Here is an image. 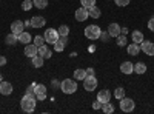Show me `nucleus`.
<instances>
[{
  "instance_id": "obj_1",
  "label": "nucleus",
  "mask_w": 154,
  "mask_h": 114,
  "mask_svg": "<svg viewBox=\"0 0 154 114\" xmlns=\"http://www.w3.org/2000/svg\"><path fill=\"white\" fill-rule=\"evenodd\" d=\"M35 102H37V99L34 94H25L20 100V106L25 112H32L35 109Z\"/></svg>"
},
{
  "instance_id": "obj_2",
  "label": "nucleus",
  "mask_w": 154,
  "mask_h": 114,
  "mask_svg": "<svg viewBox=\"0 0 154 114\" xmlns=\"http://www.w3.org/2000/svg\"><path fill=\"white\" fill-rule=\"evenodd\" d=\"M60 90L65 94H72L77 91V82L74 79H65L60 83Z\"/></svg>"
},
{
  "instance_id": "obj_3",
  "label": "nucleus",
  "mask_w": 154,
  "mask_h": 114,
  "mask_svg": "<svg viewBox=\"0 0 154 114\" xmlns=\"http://www.w3.org/2000/svg\"><path fill=\"white\" fill-rule=\"evenodd\" d=\"M100 34H102V29L97 26V25H89V26L85 28V37L89 39V40L100 39Z\"/></svg>"
},
{
  "instance_id": "obj_4",
  "label": "nucleus",
  "mask_w": 154,
  "mask_h": 114,
  "mask_svg": "<svg viewBox=\"0 0 154 114\" xmlns=\"http://www.w3.org/2000/svg\"><path fill=\"white\" fill-rule=\"evenodd\" d=\"M43 37H45V42H46V43H49V45H54V43L59 40V37H60V35H59L57 29L49 28V29H46V31H45Z\"/></svg>"
},
{
  "instance_id": "obj_5",
  "label": "nucleus",
  "mask_w": 154,
  "mask_h": 114,
  "mask_svg": "<svg viewBox=\"0 0 154 114\" xmlns=\"http://www.w3.org/2000/svg\"><path fill=\"white\" fill-rule=\"evenodd\" d=\"M83 88H85V91H94L96 88H97V79L94 77V75H88L86 74V77L83 79Z\"/></svg>"
},
{
  "instance_id": "obj_6",
  "label": "nucleus",
  "mask_w": 154,
  "mask_h": 114,
  "mask_svg": "<svg viewBox=\"0 0 154 114\" xmlns=\"http://www.w3.org/2000/svg\"><path fill=\"white\" fill-rule=\"evenodd\" d=\"M134 108H136V103H134L133 99H128V97L120 99V109L123 112H133Z\"/></svg>"
},
{
  "instance_id": "obj_7",
  "label": "nucleus",
  "mask_w": 154,
  "mask_h": 114,
  "mask_svg": "<svg viewBox=\"0 0 154 114\" xmlns=\"http://www.w3.org/2000/svg\"><path fill=\"white\" fill-rule=\"evenodd\" d=\"M34 96L37 100H45L46 99V86L42 83H37L34 88Z\"/></svg>"
},
{
  "instance_id": "obj_8",
  "label": "nucleus",
  "mask_w": 154,
  "mask_h": 114,
  "mask_svg": "<svg viewBox=\"0 0 154 114\" xmlns=\"http://www.w3.org/2000/svg\"><path fill=\"white\" fill-rule=\"evenodd\" d=\"M140 51H143L146 56H154V43L151 40H143L140 43Z\"/></svg>"
},
{
  "instance_id": "obj_9",
  "label": "nucleus",
  "mask_w": 154,
  "mask_h": 114,
  "mask_svg": "<svg viewBox=\"0 0 154 114\" xmlns=\"http://www.w3.org/2000/svg\"><path fill=\"white\" fill-rule=\"evenodd\" d=\"M45 23H46V20H45V17H42V16H34V17L31 19V26H32V28H37V29L43 28Z\"/></svg>"
},
{
  "instance_id": "obj_10",
  "label": "nucleus",
  "mask_w": 154,
  "mask_h": 114,
  "mask_svg": "<svg viewBox=\"0 0 154 114\" xmlns=\"http://www.w3.org/2000/svg\"><path fill=\"white\" fill-rule=\"evenodd\" d=\"M23 29H25V23L22 20H16V22L11 23V32H14L16 35H19L20 32H23Z\"/></svg>"
},
{
  "instance_id": "obj_11",
  "label": "nucleus",
  "mask_w": 154,
  "mask_h": 114,
  "mask_svg": "<svg viewBox=\"0 0 154 114\" xmlns=\"http://www.w3.org/2000/svg\"><path fill=\"white\" fill-rule=\"evenodd\" d=\"M89 17V14H88V9L86 8H77L75 9V19H77V22H85L86 19Z\"/></svg>"
},
{
  "instance_id": "obj_12",
  "label": "nucleus",
  "mask_w": 154,
  "mask_h": 114,
  "mask_svg": "<svg viewBox=\"0 0 154 114\" xmlns=\"http://www.w3.org/2000/svg\"><path fill=\"white\" fill-rule=\"evenodd\" d=\"M66 43H68V37H59V40L53 45L54 46V51H57V53L63 51L65 46H66Z\"/></svg>"
},
{
  "instance_id": "obj_13",
  "label": "nucleus",
  "mask_w": 154,
  "mask_h": 114,
  "mask_svg": "<svg viewBox=\"0 0 154 114\" xmlns=\"http://www.w3.org/2000/svg\"><path fill=\"white\" fill-rule=\"evenodd\" d=\"M106 31H108V34H109L111 37H117V35L120 34V25L116 23V22H114V23H109Z\"/></svg>"
},
{
  "instance_id": "obj_14",
  "label": "nucleus",
  "mask_w": 154,
  "mask_h": 114,
  "mask_svg": "<svg viewBox=\"0 0 154 114\" xmlns=\"http://www.w3.org/2000/svg\"><path fill=\"white\" fill-rule=\"evenodd\" d=\"M97 100H99V102H102V103L109 102V100H111V93H109L108 90H102V91H99V93H97Z\"/></svg>"
},
{
  "instance_id": "obj_15",
  "label": "nucleus",
  "mask_w": 154,
  "mask_h": 114,
  "mask_svg": "<svg viewBox=\"0 0 154 114\" xmlns=\"http://www.w3.org/2000/svg\"><path fill=\"white\" fill-rule=\"evenodd\" d=\"M37 48H38V46H35L34 43H28V45H25V56L32 59L34 56H37Z\"/></svg>"
},
{
  "instance_id": "obj_16",
  "label": "nucleus",
  "mask_w": 154,
  "mask_h": 114,
  "mask_svg": "<svg viewBox=\"0 0 154 114\" xmlns=\"http://www.w3.org/2000/svg\"><path fill=\"white\" fill-rule=\"evenodd\" d=\"M0 93H2L3 96H9L12 93V85L9 82L2 80V82H0Z\"/></svg>"
},
{
  "instance_id": "obj_17",
  "label": "nucleus",
  "mask_w": 154,
  "mask_h": 114,
  "mask_svg": "<svg viewBox=\"0 0 154 114\" xmlns=\"http://www.w3.org/2000/svg\"><path fill=\"white\" fill-rule=\"evenodd\" d=\"M37 54H38V56H42L43 59H49L51 56H53V53H51L49 49H48V46H46V45L38 46V48H37Z\"/></svg>"
},
{
  "instance_id": "obj_18",
  "label": "nucleus",
  "mask_w": 154,
  "mask_h": 114,
  "mask_svg": "<svg viewBox=\"0 0 154 114\" xmlns=\"http://www.w3.org/2000/svg\"><path fill=\"white\" fill-rule=\"evenodd\" d=\"M120 71L123 74H131V72H134V65L131 62H123L120 65Z\"/></svg>"
},
{
  "instance_id": "obj_19",
  "label": "nucleus",
  "mask_w": 154,
  "mask_h": 114,
  "mask_svg": "<svg viewBox=\"0 0 154 114\" xmlns=\"http://www.w3.org/2000/svg\"><path fill=\"white\" fill-rule=\"evenodd\" d=\"M17 39H19V42H20V43L28 45V43L31 42V34H29L28 31H23V32H20V34L17 35Z\"/></svg>"
},
{
  "instance_id": "obj_20",
  "label": "nucleus",
  "mask_w": 154,
  "mask_h": 114,
  "mask_svg": "<svg viewBox=\"0 0 154 114\" xmlns=\"http://www.w3.org/2000/svg\"><path fill=\"white\" fill-rule=\"evenodd\" d=\"M128 54H130V56H137L139 54V51H140V45L139 43H131V45H128Z\"/></svg>"
},
{
  "instance_id": "obj_21",
  "label": "nucleus",
  "mask_w": 154,
  "mask_h": 114,
  "mask_svg": "<svg viewBox=\"0 0 154 114\" xmlns=\"http://www.w3.org/2000/svg\"><path fill=\"white\" fill-rule=\"evenodd\" d=\"M131 39H133V42H134V43H139V45L145 40V39H143V34L140 32V31H134V32L131 34Z\"/></svg>"
},
{
  "instance_id": "obj_22",
  "label": "nucleus",
  "mask_w": 154,
  "mask_h": 114,
  "mask_svg": "<svg viewBox=\"0 0 154 114\" xmlns=\"http://www.w3.org/2000/svg\"><path fill=\"white\" fill-rule=\"evenodd\" d=\"M134 72L136 74H145L146 72V65H145L143 62L136 63V65H134Z\"/></svg>"
},
{
  "instance_id": "obj_23",
  "label": "nucleus",
  "mask_w": 154,
  "mask_h": 114,
  "mask_svg": "<svg viewBox=\"0 0 154 114\" xmlns=\"http://www.w3.org/2000/svg\"><path fill=\"white\" fill-rule=\"evenodd\" d=\"M5 42H6V45L12 46V45H16V42H19V39H17V35H16L14 32H11V34H8V35H6Z\"/></svg>"
},
{
  "instance_id": "obj_24",
  "label": "nucleus",
  "mask_w": 154,
  "mask_h": 114,
  "mask_svg": "<svg viewBox=\"0 0 154 114\" xmlns=\"http://www.w3.org/2000/svg\"><path fill=\"white\" fill-rule=\"evenodd\" d=\"M31 60H32V66L40 68V66H43V60H45V59H43L42 56H38V54H37V56H34Z\"/></svg>"
},
{
  "instance_id": "obj_25",
  "label": "nucleus",
  "mask_w": 154,
  "mask_h": 114,
  "mask_svg": "<svg viewBox=\"0 0 154 114\" xmlns=\"http://www.w3.org/2000/svg\"><path fill=\"white\" fill-rule=\"evenodd\" d=\"M88 14H89V17H93V19H99L100 17V9L94 5V6H91L88 9Z\"/></svg>"
},
{
  "instance_id": "obj_26",
  "label": "nucleus",
  "mask_w": 154,
  "mask_h": 114,
  "mask_svg": "<svg viewBox=\"0 0 154 114\" xmlns=\"http://www.w3.org/2000/svg\"><path fill=\"white\" fill-rule=\"evenodd\" d=\"M85 77H86V69H75V71H74V79L83 80Z\"/></svg>"
},
{
  "instance_id": "obj_27",
  "label": "nucleus",
  "mask_w": 154,
  "mask_h": 114,
  "mask_svg": "<svg viewBox=\"0 0 154 114\" xmlns=\"http://www.w3.org/2000/svg\"><path fill=\"white\" fill-rule=\"evenodd\" d=\"M57 32H59L60 37H68V34H69V28L66 26V25H62V26H59Z\"/></svg>"
},
{
  "instance_id": "obj_28",
  "label": "nucleus",
  "mask_w": 154,
  "mask_h": 114,
  "mask_svg": "<svg viewBox=\"0 0 154 114\" xmlns=\"http://www.w3.org/2000/svg\"><path fill=\"white\" fill-rule=\"evenodd\" d=\"M32 3H34V6L38 8V9H45V8L48 6V0H32Z\"/></svg>"
},
{
  "instance_id": "obj_29",
  "label": "nucleus",
  "mask_w": 154,
  "mask_h": 114,
  "mask_svg": "<svg viewBox=\"0 0 154 114\" xmlns=\"http://www.w3.org/2000/svg\"><path fill=\"white\" fill-rule=\"evenodd\" d=\"M102 111H103L105 114H112V112H114V106H112L109 102H106V103L102 105Z\"/></svg>"
},
{
  "instance_id": "obj_30",
  "label": "nucleus",
  "mask_w": 154,
  "mask_h": 114,
  "mask_svg": "<svg viewBox=\"0 0 154 114\" xmlns=\"http://www.w3.org/2000/svg\"><path fill=\"white\" fill-rule=\"evenodd\" d=\"M114 97L119 99V100L125 97V90H123L122 86H119V88H116V90H114Z\"/></svg>"
},
{
  "instance_id": "obj_31",
  "label": "nucleus",
  "mask_w": 154,
  "mask_h": 114,
  "mask_svg": "<svg viewBox=\"0 0 154 114\" xmlns=\"http://www.w3.org/2000/svg\"><path fill=\"white\" fill-rule=\"evenodd\" d=\"M32 6H34L32 0H23V2H22V9L23 11H29Z\"/></svg>"
},
{
  "instance_id": "obj_32",
  "label": "nucleus",
  "mask_w": 154,
  "mask_h": 114,
  "mask_svg": "<svg viewBox=\"0 0 154 114\" xmlns=\"http://www.w3.org/2000/svg\"><path fill=\"white\" fill-rule=\"evenodd\" d=\"M46 42H45V37L43 35H35L34 37V45L35 46H42V45H45Z\"/></svg>"
},
{
  "instance_id": "obj_33",
  "label": "nucleus",
  "mask_w": 154,
  "mask_h": 114,
  "mask_svg": "<svg viewBox=\"0 0 154 114\" xmlns=\"http://www.w3.org/2000/svg\"><path fill=\"white\" fill-rule=\"evenodd\" d=\"M80 3H82V6H83V8L89 9L91 6H94V5H96V0H80Z\"/></svg>"
},
{
  "instance_id": "obj_34",
  "label": "nucleus",
  "mask_w": 154,
  "mask_h": 114,
  "mask_svg": "<svg viewBox=\"0 0 154 114\" xmlns=\"http://www.w3.org/2000/svg\"><path fill=\"white\" fill-rule=\"evenodd\" d=\"M116 39H117V45L119 46H125L126 45V35L125 34H119Z\"/></svg>"
},
{
  "instance_id": "obj_35",
  "label": "nucleus",
  "mask_w": 154,
  "mask_h": 114,
  "mask_svg": "<svg viewBox=\"0 0 154 114\" xmlns=\"http://www.w3.org/2000/svg\"><path fill=\"white\" fill-rule=\"evenodd\" d=\"M131 0H116V5L117 6H126V5H130Z\"/></svg>"
},
{
  "instance_id": "obj_36",
  "label": "nucleus",
  "mask_w": 154,
  "mask_h": 114,
  "mask_svg": "<svg viewBox=\"0 0 154 114\" xmlns=\"http://www.w3.org/2000/svg\"><path fill=\"white\" fill-rule=\"evenodd\" d=\"M35 85H37V83H35V82H32V83H31V85L28 86V90H26V94H34V88H35Z\"/></svg>"
},
{
  "instance_id": "obj_37",
  "label": "nucleus",
  "mask_w": 154,
  "mask_h": 114,
  "mask_svg": "<svg viewBox=\"0 0 154 114\" xmlns=\"http://www.w3.org/2000/svg\"><path fill=\"white\" fill-rule=\"evenodd\" d=\"M148 29L154 32V17H151V19H149V22H148Z\"/></svg>"
},
{
  "instance_id": "obj_38",
  "label": "nucleus",
  "mask_w": 154,
  "mask_h": 114,
  "mask_svg": "<svg viewBox=\"0 0 154 114\" xmlns=\"http://www.w3.org/2000/svg\"><path fill=\"white\" fill-rule=\"evenodd\" d=\"M102 105H103V103H102V102H99V100L93 102V108H94V109H100V108H102Z\"/></svg>"
},
{
  "instance_id": "obj_39",
  "label": "nucleus",
  "mask_w": 154,
  "mask_h": 114,
  "mask_svg": "<svg viewBox=\"0 0 154 114\" xmlns=\"http://www.w3.org/2000/svg\"><path fill=\"white\" fill-rule=\"evenodd\" d=\"M100 37L106 42V40H108V37H111V35H109V34H108V31H106V32H102V34H100Z\"/></svg>"
},
{
  "instance_id": "obj_40",
  "label": "nucleus",
  "mask_w": 154,
  "mask_h": 114,
  "mask_svg": "<svg viewBox=\"0 0 154 114\" xmlns=\"http://www.w3.org/2000/svg\"><path fill=\"white\" fill-rule=\"evenodd\" d=\"M3 65H6V57L0 56V66H3Z\"/></svg>"
},
{
  "instance_id": "obj_41",
  "label": "nucleus",
  "mask_w": 154,
  "mask_h": 114,
  "mask_svg": "<svg viewBox=\"0 0 154 114\" xmlns=\"http://www.w3.org/2000/svg\"><path fill=\"white\" fill-rule=\"evenodd\" d=\"M86 74H88V75H94V69H93V68H88V69H86Z\"/></svg>"
},
{
  "instance_id": "obj_42",
  "label": "nucleus",
  "mask_w": 154,
  "mask_h": 114,
  "mask_svg": "<svg viewBox=\"0 0 154 114\" xmlns=\"http://www.w3.org/2000/svg\"><path fill=\"white\" fill-rule=\"evenodd\" d=\"M120 34H128V28H120Z\"/></svg>"
},
{
  "instance_id": "obj_43",
  "label": "nucleus",
  "mask_w": 154,
  "mask_h": 114,
  "mask_svg": "<svg viewBox=\"0 0 154 114\" xmlns=\"http://www.w3.org/2000/svg\"><path fill=\"white\" fill-rule=\"evenodd\" d=\"M25 23V26H31V20H26V22H23Z\"/></svg>"
},
{
  "instance_id": "obj_44",
  "label": "nucleus",
  "mask_w": 154,
  "mask_h": 114,
  "mask_svg": "<svg viewBox=\"0 0 154 114\" xmlns=\"http://www.w3.org/2000/svg\"><path fill=\"white\" fill-rule=\"evenodd\" d=\"M53 85H54V86H60V83H59V82H56V80H53Z\"/></svg>"
},
{
  "instance_id": "obj_45",
  "label": "nucleus",
  "mask_w": 154,
  "mask_h": 114,
  "mask_svg": "<svg viewBox=\"0 0 154 114\" xmlns=\"http://www.w3.org/2000/svg\"><path fill=\"white\" fill-rule=\"evenodd\" d=\"M2 80H3V75H2V74H0V82H2Z\"/></svg>"
}]
</instances>
